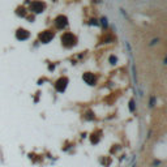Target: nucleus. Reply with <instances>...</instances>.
Returning <instances> with one entry per match:
<instances>
[{"label":"nucleus","mask_w":167,"mask_h":167,"mask_svg":"<svg viewBox=\"0 0 167 167\" xmlns=\"http://www.w3.org/2000/svg\"><path fill=\"white\" fill-rule=\"evenodd\" d=\"M65 25H67V19H65V17L60 16V17L56 19V26H58V28H63Z\"/></svg>","instance_id":"nucleus-3"},{"label":"nucleus","mask_w":167,"mask_h":167,"mask_svg":"<svg viewBox=\"0 0 167 167\" xmlns=\"http://www.w3.org/2000/svg\"><path fill=\"white\" fill-rule=\"evenodd\" d=\"M52 37H54V34L51 33V31H44V33H42V34L39 35L40 40H42L43 43H47V42H50V40L52 39Z\"/></svg>","instance_id":"nucleus-2"},{"label":"nucleus","mask_w":167,"mask_h":167,"mask_svg":"<svg viewBox=\"0 0 167 167\" xmlns=\"http://www.w3.org/2000/svg\"><path fill=\"white\" fill-rule=\"evenodd\" d=\"M110 62H111V64H115V63H116V58L111 56V58H110Z\"/></svg>","instance_id":"nucleus-7"},{"label":"nucleus","mask_w":167,"mask_h":167,"mask_svg":"<svg viewBox=\"0 0 167 167\" xmlns=\"http://www.w3.org/2000/svg\"><path fill=\"white\" fill-rule=\"evenodd\" d=\"M102 24L106 26V25H107V20H106V19H102Z\"/></svg>","instance_id":"nucleus-8"},{"label":"nucleus","mask_w":167,"mask_h":167,"mask_svg":"<svg viewBox=\"0 0 167 167\" xmlns=\"http://www.w3.org/2000/svg\"><path fill=\"white\" fill-rule=\"evenodd\" d=\"M29 37V33L26 30H19L17 31V38L19 39H26Z\"/></svg>","instance_id":"nucleus-5"},{"label":"nucleus","mask_w":167,"mask_h":167,"mask_svg":"<svg viewBox=\"0 0 167 167\" xmlns=\"http://www.w3.org/2000/svg\"><path fill=\"white\" fill-rule=\"evenodd\" d=\"M62 40H63V43H64L67 47L73 46V44H74V37L71 34V33H67V34L63 35Z\"/></svg>","instance_id":"nucleus-1"},{"label":"nucleus","mask_w":167,"mask_h":167,"mask_svg":"<svg viewBox=\"0 0 167 167\" xmlns=\"http://www.w3.org/2000/svg\"><path fill=\"white\" fill-rule=\"evenodd\" d=\"M84 80L86 81L89 85H93L94 84V77L91 76V74H85V76H84Z\"/></svg>","instance_id":"nucleus-6"},{"label":"nucleus","mask_w":167,"mask_h":167,"mask_svg":"<svg viewBox=\"0 0 167 167\" xmlns=\"http://www.w3.org/2000/svg\"><path fill=\"white\" fill-rule=\"evenodd\" d=\"M33 9H34V12H37V13H39V12H42V9H43V4L42 3H38V1H35V3H33Z\"/></svg>","instance_id":"nucleus-4"}]
</instances>
